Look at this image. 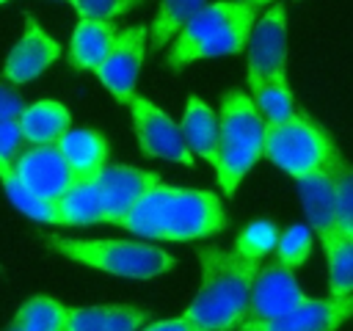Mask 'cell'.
I'll return each mask as SVG.
<instances>
[{
    "instance_id": "6da1fadb",
    "label": "cell",
    "mask_w": 353,
    "mask_h": 331,
    "mask_svg": "<svg viewBox=\"0 0 353 331\" xmlns=\"http://www.w3.org/2000/svg\"><path fill=\"white\" fill-rule=\"evenodd\" d=\"M121 229L138 234L141 240L188 243L226 229V212L210 190L171 188L160 182L124 215Z\"/></svg>"
},
{
    "instance_id": "7a4b0ae2",
    "label": "cell",
    "mask_w": 353,
    "mask_h": 331,
    "mask_svg": "<svg viewBox=\"0 0 353 331\" xmlns=\"http://www.w3.org/2000/svg\"><path fill=\"white\" fill-rule=\"evenodd\" d=\"M196 254L201 284L185 314L207 331H232L248 317L251 284L259 262L218 245H201Z\"/></svg>"
},
{
    "instance_id": "3957f363",
    "label": "cell",
    "mask_w": 353,
    "mask_h": 331,
    "mask_svg": "<svg viewBox=\"0 0 353 331\" xmlns=\"http://www.w3.org/2000/svg\"><path fill=\"white\" fill-rule=\"evenodd\" d=\"M218 152L212 160L215 179L226 196H234L243 177L254 168L259 157H265V132L268 121L256 110L254 99L240 91H223L221 108H218Z\"/></svg>"
},
{
    "instance_id": "277c9868",
    "label": "cell",
    "mask_w": 353,
    "mask_h": 331,
    "mask_svg": "<svg viewBox=\"0 0 353 331\" xmlns=\"http://www.w3.org/2000/svg\"><path fill=\"white\" fill-rule=\"evenodd\" d=\"M256 22V8L240 3H207L174 39L168 50V66L174 72L193 61L234 55L248 47V36Z\"/></svg>"
},
{
    "instance_id": "5b68a950",
    "label": "cell",
    "mask_w": 353,
    "mask_h": 331,
    "mask_svg": "<svg viewBox=\"0 0 353 331\" xmlns=\"http://www.w3.org/2000/svg\"><path fill=\"white\" fill-rule=\"evenodd\" d=\"M47 248L55 254L80 262L94 270H105L121 279H154L176 265V259L146 240H72V237H44Z\"/></svg>"
},
{
    "instance_id": "8992f818",
    "label": "cell",
    "mask_w": 353,
    "mask_h": 331,
    "mask_svg": "<svg viewBox=\"0 0 353 331\" xmlns=\"http://www.w3.org/2000/svg\"><path fill=\"white\" fill-rule=\"evenodd\" d=\"M336 154L339 149L331 135L303 113H295L290 121L281 124H268L265 157L287 171L292 179L328 168Z\"/></svg>"
},
{
    "instance_id": "52a82bcc",
    "label": "cell",
    "mask_w": 353,
    "mask_h": 331,
    "mask_svg": "<svg viewBox=\"0 0 353 331\" xmlns=\"http://www.w3.org/2000/svg\"><path fill=\"white\" fill-rule=\"evenodd\" d=\"M130 116H132V130L138 138V146L146 157H163V160H174L182 166H193V149L188 146V138L182 132V124H176L163 108H157L152 99L146 97H132L127 102Z\"/></svg>"
},
{
    "instance_id": "ba28073f",
    "label": "cell",
    "mask_w": 353,
    "mask_h": 331,
    "mask_svg": "<svg viewBox=\"0 0 353 331\" xmlns=\"http://www.w3.org/2000/svg\"><path fill=\"white\" fill-rule=\"evenodd\" d=\"M146 41H149V28H143V25L124 28L116 36L105 61L97 66V77L105 86V91H110V97L124 105L135 97L138 72L146 58Z\"/></svg>"
},
{
    "instance_id": "9c48e42d",
    "label": "cell",
    "mask_w": 353,
    "mask_h": 331,
    "mask_svg": "<svg viewBox=\"0 0 353 331\" xmlns=\"http://www.w3.org/2000/svg\"><path fill=\"white\" fill-rule=\"evenodd\" d=\"M14 174L30 193L50 201L61 199L74 185V174L58 143H30V149L19 152Z\"/></svg>"
},
{
    "instance_id": "30bf717a",
    "label": "cell",
    "mask_w": 353,
    "mask_h": 331,
    "mask_svg": "<svg viewBox=\"0 0 353 331\" xmlns=\"http://www.w3.org/2000/svg\"><path fill=\"white\" fill-rule=\"evenodd\" d=\"M353 317V295L345 298H303L290 312L270 320H245L248 331H336Z\"/></svg>"
},
{
    "instance_id": "8fae6325",
    "label": "cell",
    "mask_w": 353,
    "mask_h": 331,
    "mask_svg": "<svg viewBox=\"0 0 353 331\" xmlns=\"http://www.w3.org/2000/svg\"><path fill=\"white\" fill-rule=\"evenodd\" d=\"M306 298L301 290L295 270L287 268L281 259L259 265L254 284H251V301H248V320H270L292 306H298Z\"/></svg>"
},
{
    "instance_id": "7c38bea8",
    "label": "cell",
    "mask_w": 353,
    "mask_h": 331,
    "mask_svg": "<svg viewBox=\"0 0 353 331\" xmlns=\"http://www.w3.org/2000/svg\"><path fill=\"white\" fill-rule=\"evenodd\" d=\"M248 72L268 77H287V11L284 3H273L248 36Z\"/></svg>"
},
{
    "instance_id": "4fadbf2b",
    "label": "cell",
    "mask_w": 353,
    "mask_h": 331,
    "mask_svg": "<svg viewBox=\"0 0 353 331\" xmlns=\"http://www.w3.org/2000/svg\"><path fill=\"white\" fill-rule=\"evenodd\" d=\"M58 58H61V44L52 36H47L30 14H25V30L6 58L3 77L11 80L14 86L30 83L39 74H44Z\"/></svg>"
},
{
    "instance_id": "5bb4252c",
    "label": "cell",
    "mask_w": 353,
    "mask_h": 331,
    "mask_svg": "<svg viewBox=\"0 0 353 331\" xmlns=\"http://www.w3.org/2000/svg\"><path fill=\"white\" fill-rule=\"evenodd\" d=\"M97 185L105 201V223L121 226L124 215L138 204V199L146 196L154 185H160V174L135 166H105Z\"/></svg>"
},
{
    "instance_id": "9a60e30c",
    "label": "cell",
    "mask_w": 353,
    "mask_h": 331,
    "mask_svg": "<svg viewBox=\"0 0 353 331\" xmlns=\"http://www.w3.org/2000/svg\"><path fill=\"white\" fill-rule=\"evenodd\" d=\"M146 320L149 309L135 303L72 306L66 314V331H141Z\"/></svg>"
},
{
    "instance_id": "2e32d148",
    "label": "cell",
    "mask_w": 353,
    "mask_h": 331,
    "mask_svg": "<svg viewBox=\"0 0 353 331\" xmlns=\"http://www.w3.org/2000/svg\"><path fill=\"white\" fill-rule=\"evenodd\" d=\"M58 149L63 152L74 182H91L99 179V174L108 166V138L97 130L80 127V130H69L66 135H61Z\"/></svg>"
},
{
    "instance_id": "e0dca14e",
    "label": "cell",
    "mask_w": 353,
    "mask_h": 331,
    "mask_svg": "<svg viewBox=\"0 0 353 331\" xmlns=\"http://www.w3.org/2000/svg\"><path fill=\"white\" fill-rule=\"evenodd\" d=\"M298 193L306 212V223L323 237L336 226V190L328 168L312 171L306 177H298Z\"/></svg>"
},
{
    "instance_id": "ac0fdd59",
    "label": "cell",
    "mask_w": 353,
    "mask_h": 331,
    "mask_svg": "<svg viewBox=\"0 0 353 331\" xmlns=\"http://www.w3.org/2000/svg\"><path fill=\"white\" fill-rule=\"evenodd\" d=\"M116 30L110 19H88L80 17L72 41H69V66L83 69V72H97V66L105 61L116 41Z\"/></svg>"
},
{
    "instance_id": "d6986e66",
    "label": "cell",
    "mask_w": 353,
    "mask_h": 331,
    "mask_svg": "<svg viewBox=\"0 0 353 331\" xmlns=\"http://www.w3.org/2000/svg\"><path fill=\"white\" fill-rule=\"evenodd\" d=\"M28 143H58L61 135L72 130V113L55 99H39L22 110L17 119Z\"/></svg>"
},
{
    "instance_id": "ffe728a7",
    "label": "cell",
    "mask_w": 353,
    "mask_h": 331,
    "mask_svg": "<svg viewBox=\"0 0 353 331\" xmlns=\"http://www.w3.org/2000/svg\"><path fill=\"white\" fill-rule=\"evenodd\" d=\"M248 97L268 124L290 121L295 110V97L290 91L287 77H268L259 72H248Z\"/></svg>"
},
{
    "instance_id": "44dd1931",
    "label": "cell",
    "mask_w": 353,
    "mask_h": 331,
    "mask_svg": "<svg viewBox=\"0 0 353 331\" xmlns=\"http://www.w3.org/2000/svg\"><path fill=\"white\" fill-rule=\"evenodd\" d=\"M182 132H185L188 146L193 149L196 157H204L207 163L215 160L221 121H218V113H215L204 99L188 97L185 113H182Z\"/></svg>"
},
{
    "instance_id": "7402d4cb",
    "label": "cell",
    "mask_w": 353,
    "mask_h": 331,
    "mask_svg": "<svg viewBox=\"0 0 353 331\" xmlns=\"http://www.w3.org/2000/svg\"><path fill=\"white\" fill-rule=\"evenodd\" d=\"M328 259V290L334 298L353 295V234L334 226L320 237Z\"/></svg>"
},
{
    "instance_id": "603a6c76",
    "label": "cell",
    "mask_w": 353,
    "mask_h": 331,
    "mask_svg": "<svg viewBox=\"0 0 353 331\" xmlns=\"http://www.w3.org/2000/svg\"><path fill=\"white\" fill-rule=\"evenodd\" d=\"M61 212L66 226H91V223H105V201L97 179L91 182H74L61 199Z\"/></svg>"
},
{
    "instance_id": "cb8c5ba5",
    "label": "cell",
    "mask_w": 353,
    "mask_h": 331,
    "mask_svg": "<svg viewBox=\"0 0 353 331\" xmlns=\"http://www.w3.org/2000/svg\"><path fill=\"white\" fill-rule=\"evenodd\" d=\"M207 6V0H160L157 17L149 25V44L154 50H160L168 39H174L201 8Z\"/></svg>"
},
{
    "instance_id": "d4e9b609",
    "label": "cell",
    "mask_w": 353,
    "mask_h": 331,
    "mask_svg": "<svg viewBox=\"0 0 353 331\" xmlns=\"http://www.w3.org/2000/svg\"><path fill=\"white\" fill-rule=\"evenodd\" d=\"M0 182H3V188H6V196H8V201L19 210V212H25L28 218H33V221H41V223H55V226H66V221H63V212H61V204H58V199L55 201H50V199H41V196H36V193H30L19 179H17V174H14V168L8 171V174H0Z\"/></svg>"
},
{
    "instance_id": "484cf974",
    "label": "cell",
    "mask_w": 353,
    "mask_h": 331,
    "mask_svg": "<svg viewBox=\"0 0 353 331\" xmlns=\"http://www.w3.org/2000/svg\"><path fill=\"white\" fill-rule=\"evenodd\" d=\"M66 314L69 306H63L61 301L47 295H33L19 306L14 323L22 325L25 331H66Z\"/></svg>"
},
{
    "instance_id": "4316f807",
    "label": "cell",
    "mask_w": 353,
    "mask_h": 331,
    "mask_svg": "<svg viewBox=\"0 0 353 331\" xmlns=\"http://www.w3.org/2000/svg\"><path fill=\"white\" fill-rule=\"evenodd\" d=\"M328 171L336 190V226L353 234V163L339 152L328 166Z\"/></svg>"
},
{
    "instance_id": "83f0119b",
    "label": "cell",
    "mask_w": 353,
    "mask_h": 331,
    "mask_svg": "<svg viewBox=\"0 0 353 331\" xmlns=\"http://www.w3.org/2000/svg\"><path fill=\"white\" fill-rule=\"evenodd\" d=\"M276 243H279V229H276V223L268 221V218H262V221L248 223V226L237 234L234 251H237L240 257H245V259H256V262H259L265 254L276 251Z\"/></svg>"
},
{
    "instance_id": "f1b7e54d",
    "label": "cell",
    "mask_w": 353,
    "mask_h": 331,
    "mask_svg": "<svg viewBox=\"0 0 353 331\" xmlns=\"http://www.w3.org/2000/svg\"><path fill=\"white\" fill-rule=\"evenodd\" d=\"M314 229L309 223H292L284 232H279V243H276V259H281L287 268H301L306 262V257L312 254L314 245Z\"/></svg>"
},
{
    "instance_id": "f546056e",
    "label": "cell",
    "mask_w": 353,
    "mask_h": 331,
    "mask_svg": "<svg viewBox=\"0 0 353 331\" xmlns=\"http://www.w3.org/2000/svg\"><path fill=\"white\" fill-rule=\"evenodd\" d=\"M80 17L88 19H116L127 11H132L141 0H66Z\"/></svg>"
},
{
    "instance_id": "4dcf8cb0",
    "label": "cell",
    "mask_w": 353,
    "mask_h": 331,
    "mask_svg": "<svg viewBox=\"0 0 353 331\" xmlns=\"http://www.w3.org/2000/svg\"><path fill=\"white\" fill-rule=\"evenodd\" d=\"M25 132L19 121H0V174H8L22 152Z\"/></svg>"
},
{
    "instance_id": "1f68e13d",
    "label": "cell",
    "mask_w": 353,
    "mask_h": 331,
    "mask_svg": "<svg viewBox=\"0 0 353 331\" xmlns=\"http://www.w3.org/2000/svg\"><path fill=\"white\" fill-rule=\"evenodd\" d=\"M25 110V102L11 80H0V121H17Z\"/></svg>"
},
{
    "instance_id": "d6a6232c",
    "label": "cell",
    "mask_w": 353,
    "mask_h": 331,
    "mask_svg": "<svg viewBox=\"0 0 353 331\" xmlns=\"http://www.w3.org/2000/svg\"><path fill=\"white\" fill-rule=\"evenodd\" d=\"M141 331H207V328H201L199 323H193L188 314H179V317H171V320L149 323V325H143Z\"/></svg>"
},
{
    "instance_id": "836d02e7",
    "label": "cell",
    "mask_w": 353,
    "mask_h": 331,
    "mask_svg": "<svg viewBox=\"0 0 353 331\" xmlns=\"http://www.w3.org/2000/svg\"><path fill=\"white\" fill-rule=\"evenodd\" d=\"M229 3H240V6H251V8H262V6L276 3V0H229Z\"/></svg>"
},
{
    "instance_id": "e575fe53",
    "label": "cell",
    "mask_w": 353,
    "mask_h": 331,
    "mask_svg": "<svg viewBox=\"0 0 353 331\" xmlns=\"http://www.w3.org/2000/svg\"><path fill=\"white\" fill-rule=\"evenodd\" d=\"M6 331H25V328H22V325H17V323H11V325H8Z\"/></svg>"
},
{
    "instance_id": "d590c367",
    "label": "cell",
    "mask_w": 353,
    "mask_h": 331,
    "mask_svg": "<svg viewBox=\"0 0 353 331\" xmlns=\"http://www.w3.org/2000/svg\"><path fill=\"white\" fill-rule=\"evenodd\" d=\"M237 331H248V328H243V325H240V328H237Z\"/></svg>"
},
{
    "instance_id": "8d00e7d4",
    "label": "cell",
    "mask_w": 353,
    "mask_h": 331,
    "mask_svg": "<svg viewBox=\"0 0 353 331\" xmlns=\"http://www.w3.org/2000/svg\"><path fill=\"white\" fill-rule=\"evenodd\" d=\"M0 3H8V0H0Z\"/></svg>"
}]
</instances>
